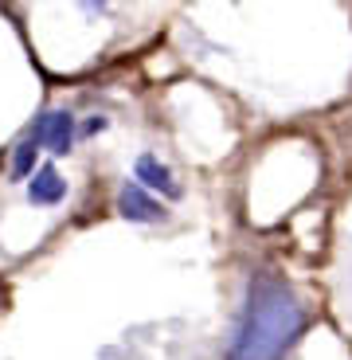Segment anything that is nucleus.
Masks as SVG:
<instances>
[{"mask_svg":"<svg viewBox=\"0 0 352 360\" xmlns=\"http://www.w3.org/2000/svg\"><path fill=\"white\" fill-rule=\"evenodd\" d=\"M133 184H141V188H157V192H169V196H181V184H176V176L169 172V165H161L153 153H141L133 161Z\"/></svg>","mask_w":352,"mask_h":360,"instance_id":"nucleus-5","label":"nucleus"},{"mask_svg":"<svg viewBox=\"0 0 352 360\" xmlns=\"http://www.w3.org/2000/svg\"><path fill=\"white\" fill-rule=\"evenodd\" d=\"M39 169V145L27 137V141L16 145V153H12V165H8V176L12 180H27L32 172Z\"/></svg>","mask_w":352,"mask_h":360,"instance_id":"nucleus-6","label":"nucleus"},{"mask_svg":"<svg viewBox=\"0 0 352 360\" xmlns=\"http://www.w3.org/2000/svg\"><path fill=\"white\" fill-rule=\"evenodd\" d=\"M27 200L36 207H55L67 200V180L55 165H39L32 176H27Z\"/></svg>","mask_w":352,"mask_h":360,"instance_id":"nucleus-4","label":"nucleus"},{"mask_svg":"<svg viewBox=\"0 0 352 360\" xmlns=\"http://www.w3.org/2000/svg\"><path fill=\"white\" fill-rule=\"evenodd\" d=\"M82 4H86L91 12H102V8H106V0H82Z\"/></svg>","mask_w":352,"mask_h":360,"instance_id":"nucleus-8","label":"nucleus"},{"mask_svg":"<svg viewBox=\"0 0 352 360\" xmlns=\"http://www.w3.org/2000/svg\"><path fill=\"white\" fill-rule=\"evenodd\" d=\"M32 141H36L39 149H51L55 157L71 153V145H74V117L67 114V110H47V114L36 122Z\"/></svg>","mask_w":352,"mask_h":360,"instance_id":"nucleus-2","label":"nucleus"},{"mask_svg":"<svg viewBox=\"0 0 352 360\" xmlns=\"http://www.w3.org/2000/svg\"><path fill=\"white\" fill-rule=\"evenodd\" d=\"M117 212L133 224H161L164 219V204H157V196L141 184H126L117 192Z\"/></svg>","mask_w":352,"mask_h":360,"instance_id":"nucleus-3","label":"nucleus"},{"mask_svg":"<svg viewBox=\"0 0 352 360\" xmlns=\"http://www.w3.org/2000/svg\"><path fill=\"white\" fill-rule=\"evenodd\" d=\"M98 129H106V117H91V122L82 126V137H94Z\"/></svg>","mask_w":352,"mask_h":360,"instance_id":"nucleus-7","label":"nucleus"},{"mask_svg":"<svg viewBox=\"0 0 352 360\" xmlns=\"http://www.w3.org/2000/svg\"><path fill=\"white\" fill-rule=\"evenodd\" d=\"M306 329V309L278 278H254L227 360H282Z\"/></svg>","mask_w":352,"mask_h":360,"instance_id":"nucleus-1","label":"nucleus"}]
</instances>
